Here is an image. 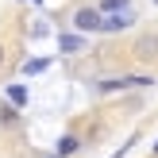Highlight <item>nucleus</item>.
<instances>
[{"mask_svg": "<svg viewBox=\"0 0 158 158\" xmlns=\"http://www.w3.org/2000/svg\"><path fill=\"white\" fill-rule=\"evenodd\" d=\"M4 100L15 104V108H23V104H27V85H8V89H4Z\"/></svg>", "mask_w": 158, "mask_h": 158, "instance_id": "obj_7", "label": "nucleus"}, {"mask_svg": "<svg viewBox=\"0 0 158 158\" xmlns=\"http://www.w3.org/2000/svg\"><path fill=\"white\" fill-rule=\"evenodd\" d=\"M39 158H58V154H39Z\"/></svg>", "mask_w": 158, "mask_h": 158, "instance_id": "obj_13", "label": "nucleus"}, {"mask_svg": "<svg viewBox=\"0 0 158 158\" xmlns=\"http://www.w3.org/2000/svg\"><path fill=\"white\" fill-rule=\"evenodd\" d=\"M4 62H8V46L0 43V69H4Z\"/></svg>", "mask_w": 158, "mask_h": 158, "instance_id": "obj_12", "label": "nucleus"}, {"mask_svg": "<svg viewBox=\"0 0 158 158\" xmlns=\"http://www.w3.org/2000/svg\"><path fill=\"white\" fill-rule=\"evenodd\" d=\"M58 50L66 54V58H69V54H85V50H89V39L77 35V31H62V35H58Z\"/></svg>", "mask_w": 158, "mask_h": 158, "instance_id": "obj_5", "label": "nucleus"}, {"mask_svg": "<svg viewBox=\"0 0 158 158\" xmlns=\"http://www.w3.org/2000/svg\"><path fill=\"white\" fill-rule=\"evenodd\" d=\"M27 35H31V39H46V35H50V23H46V19H35V23L27 27Z\"/></svg>", "mask_w": 158, "mask_h": 158, "instance_id": "obj_11", "label": "nucleus"}, {"mask_svg": "<svg viewBox=\"0 0 158 158\" xmlns=\"http://www.w3.org/2000/svg\"><path fill=\"white\" fill-rule=\"evenodd\" d=\"M154 77L151 73H120V77H104V81H97V93L100 97H108V93H127V89H151Z\"/></svg>", "mask_w": 158, "mask_h": 158, "instance_id": "obj_1", "label": "nucleus"}, {"mask_svg": "<svg viewBox=\"0 0 158 158\" xmlns=\"http://www.w3.org/2000/svg\"><path fill=\"white\" fill-rule=\"evenodd\" d=\"M46 69H50V58H27V62H23V77L46 73Z\"/></svg>", "mask_w": 158, "mask_h": 158, "instance_id": "obj_10", "label": "nucleus"}, {"mask_svg": "<svg viewBox=\"0 0 158 158\" xmlns=\"http://www.w3.org/2000/svg\"><path fill=\"white\" fill-rule=\"evenodd\" d=\"M77 151H81V135H73V131H66V135L58 139V147H54V154H58V158H73Z\"/></svg>", "mask_w": 158, "mask_h": 158, "instance_id": "obj_6", "label": "nucleus"}, {"mask_svg": "<svg viewBox=\"0 0 158 158\" xmlns=\"http://www.w3.org/2000/svg\"><path fill=\"white\" fill-rule=\"evenodd\" d=\"M127 8H131V0H100L97 12L100 15H116V12H127Z\"/></svg>", "mask_w": 158, "mask_h": 158, "instance_id": "obj_9", "label": "nucleus"}, {"mask_svg": "<svg viewBox=\"0 0 158 158\" xmlns=\"http://www.w3.org/2000/svg\"><path fill=\"white\" fill-rule=\"evenodd\" d=\"M15 123H19V108L4 100V104H0V127H15Z\"/></svg>", "mask_w": 158, "mask_h": 158, "instance_id": "obj_8", "label": "nucleus"}, {"mask_svg": "<svg viewBox=\"0 0 158 158\" xmlns=\"http://www.w3.org/2000/svg\"><path fill=\"white\" fill-rule=\"evenodd\" d=\"M100 19H104V15H100L97 8H77V12L69 15V23H73L77 35H100Z\"/></svg>", "mask_w": 158, "mask_h": 158, "instance_id": "obj_3", "label": "nucleus"}, {"mask_svg": "<svg viewBox=\"0 0 158 158\" xmlns=\"http://www.w3.org/2000/svg\"><path fill=\"white\" fill-rule=\"evenodd\" d=\"M154 158H158V143H154Z\"/></svg>", "mask_w": 158, "mask_h": 158, "instance_id": "obj_14", "label": "nucleus"}, {"mask_svg": "<svg viewBox=\"0 0 158 158\" xmlns=\"http://www.w3.org/2000/svg\"><path fill=\"white\" fill-rule=\"evenodd\" d=\"M131 54L139 62H158V27H143L131 43Z\"/></svg>", "mask_w": 158, "mask_h": 158, "instance_id": "obj_2", "label": "nucleus"}, {"mask_svg": "<svg viewBox=\"0 0 158 158\" xmlns=\"http://www.w3.org/2000/svg\"><path fill=\"white\" fill-rule=\"evenodd\" d=\"M139 23V12L127 8V12H116V15H104L100 19V35H120V31H131Z\"/></svg>", "mask_w": 158, "mask_h": 158, "instance_id": "obj_4", "label": "nucleus"}, {"mask_svg": "<svg viewBox=\"0 0 158 158\" xmlns=\"http://www.w3.org/2000/svg\"><path fill=\"white\" fill-rule=\"evenodd\" d=\"M151 4H158V0H151Z\"/></svg>", "mask_w": 158, "mask_h": 158, "instance_id": "obj_15", "label": "nucleus"}]
</instances>
